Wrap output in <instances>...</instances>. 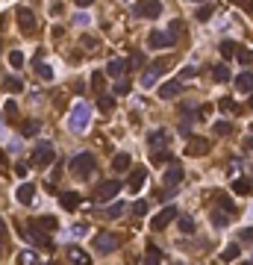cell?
I'll return each instance as SVG.
<instances>
[{
    "mask_svg": "<svg viewBox=\"0 0 253 265\" xmlns=\"http://www.w3.org/2000/svg\"><path fill=\"white\" fill-rule=\"evenodd\" d=\"M121 192V183L118 180H106V183H100L95 189V204H106V201H112L115 194Z\"/></svg>",
    "mask_w": 253,
    "mask_h": 265,
    "instance_id": "6",
    "label": "cell"
},
{
    "mask_svg": "<svg viewBox=\"0 0 253 265\" xmlns=\"http://www.w3.org/2000/svg\"><path fill=\"white\" fill-rule=\"evenodd\" d=\"M244 147H247V150H253V136H250V139H244Z\"/></svg>",
    "mask_w": 253,
    "mask_h": 265,
    "instance_id": "58",
    "label": "cell"
},
{
    "mask_svg": "<svg viewBox=\"0 0 253 265\" xmlns=\"http://www.w3.org/2000/svg\"><path fill=\"white\" fill-rule=\"evenodd\" d=\"M3 112H6V118H9V121H15V118H18V106H15L12 100H6V106H3Z\"/></svg>",
    "mask_w": 253,
    "mask_h": 265,
    "instance_id": "39",
    "label": "cell"
},
{
    "mask_svg": "<svg viewBox=\"0 0 253 265\" xmlns=\"http://www.w3.org/2000/svg\"><path fill=\"white\" fill-rule=\"evenodd\" d=\"M145 180H147V168H135L133 174H130V180H127L130 192H139V189L145 186Z\"/></svg>",
    "mask_w": 253,
    "mask_h": 265,
    "instance_id": "14",
    "label": "cell"
},
{
    "mask_svg": "<svg viewBox=\"0 0 253 265\" xmlns=\"http://www.w3.org/2000/svg\"><path fill=\"white\" fill-rule=\"evenodd\" d=\"M153 162H156V165H165V162H171V153H165V150H159V147H156V153H153Z\"/></svg>",
    "mask_w": 253,
    "mask_h": 265,
    "instance_id": "40",
    "label": "cell"
},
{
    "mask_svg": "<svg viewBox=\"0 0 253 265\" xmlns=\"http://www.w3.org/2000/svg\"><path fill=\"white\" fill-rule=\"evenodd\" d=\"M133 212H135V215H147V201H135Z\"/></svg>",
    "mask_w": 253,
    "mask_h": 265,
    "instance_id": "46",
    "label": "cell"
},
{
    "mask_svg": "<svg viewBox=\"0 0 253 265\" xmlns=\"http://www.w3.org/2000/svg\"><path fill=\"white\" fill-rule=\"evenodd\" d=\"M180 33H182V21H171V30H168V41H171V45H177Z\"/></svg>",
    "mask_w": 253,
    "mask_h": 265,
    "instance_id": "29",
    "label": "cell"
},
{
    "mask_svg": "<svg viewBox=\"0 0 253 265\" xmlns=\"http://www.w3.org/2000/svg\"><path fill=\"white\" fill-rule=\"evenodd\" d=\"M62 206H65V209H77V206H80V194L77 192H62Z\"/></svg>",
    "mask_w": 253,
    "mask_h": 265,
    "instance_id": "21",
    "label": "cell"
},
{
    "mask_svg": "<svg viewBox=\"0 0 253 265\" xmlns=\"http://www.w3.org/2000/svg\"><path fill=\"white\" fill-rule=\"evenodd\" d=\"M9 150H12V153H18V150H21V139H12V142H9Z\"/></svg>",
    "mask_w": 253,
    "mask_h": 265,
    "instance_id": "55",
    "label": "cell"
},
{
    "mask_svg": "<svg viewBox=\"0 0 253 265\" xmlns=\"http://www.w3.org/2000/svg\"><path fill=\"white\" fill-rule=\"evenodd\" d=\"M95 168H97L95 153H77V157L71 159V171H74V177H77V180H88Z\"/></svg>",
    "mask_w": 253,
    "mask_h": 265,
    "instance_id": "2",
    "label": "cell"
},
{
    "mask_svg": "<svg viewBox=\"0 0 253 265\" xmlns=\"http://www.w3.org/2000/svg\"><path fill=\"white\" fill-rule=\"evenodd\" d=\"M41 130V121H30V124H21V136H36Z\"/></svg>",
    "mask_w": 253,
    "mask_h": 265,
    "instance_id": "31",
    "label": "cell"
},
{
    "mask_svg": "<svg viewBox=\"0 0 253 265\" xmlns=\"http://www.w3.org/2000/svg\"><path fill=\"white\" fill-rule=\"evenodd\" d=\"M15 18H18L21 33H36V15L30 12L27 6H18V9H15Z\"/></svg>",
    "mask_w": 253,
    "mask_h": 265,
    "instance_id": "8",
    "label": "cell"
},
{
    "mask_svg": "<svg viewBox=\"0 0 253 265\" xmlns=\"http://www.w3.org/2000/svg\"><path fill=\"white\" fill-rule=\"evenodd\" d=\"M68 253H71V259H77L80 265H88V253H85V251H80V248H71Z\"/></svg>",
    "mask_w": 253,
    "mask_h": 265,
    "instance_id": "35",
    "label": "cell"
},
{
    "mask_svg": "<svg viewBox=\"0 0 253 265\" xmlns=\"http://www.w3.org/2000/svg\"><path fill=\"white\" fill-rule=\"evenodd\" d=\"M135 15H145V18H159V15H162V3H159V0H147L145 6H135Z\"/></svg>",
    "mask_w": 253,
    "mask_h": 265,
    "instance_id": "12",
    "label": "cell"
},
{
    "mask_svg": "<svg viewBox=\"0 0 253 265\" xmlns=\"http://www.w3.org/2000/svg\"><path fill=\"white\" fill-rule=\"evenodd\" d=\"M236 59H239L241 65H253V50H247V48H236Z\"/></svg>",
    "mask_w": 253,
    "mask_h": 265,
    "instance_id": "27",
    "label": "cell"
},
{
    "mask_svg": "<svg viewBox=\"0 0 253 265\" xmlns=\"http://www.w3.org/2000/svg\"><path fill=\"white\" fill-rule=\"evenodd\" d=\"M150 48H171L168 33H159V30H153V33H150Z\"/></svg>",
    "mask_w": 253,
    "mask_h": 265,
    "instance_id": "20",
    "label": "cell"
},
{
    "mask_svg": "<svg viewBox=\"0 0 253 265\" xmlns=\"http://www.w3.org/2000/svg\"><path fill=\"white\" fill-rule=\"evenodd\" d=\"M91 85H95V89H100V85H103V74H95V77H91Z\"/></svg>",
    "mask_w": 253,
    "mask_h": 265,
    "instance_id": "54",
    "label": "cell"
},
{
    "mask_svg": "<svg viewBox=\"0 0 253 265\" xmlns=\"http://www.w3.org/2000/svg\"><path fill=\"white\" fill-rule=\"evenodd\" d=\"M36 224H38L41 230L53 233V230H56V218H53V215H41V218H36Z\"/></svg>",
    "mask_w": 253,
    "mask_h": 265,
    "instance_id": "26",
    "label": "cell"
},
{
    "mask_svg": "<svg viewBox=\"0 0 253 265\" xmlns=\"http://www.w3.org/2000/svg\"><path fill=\"white\" fill-rule=\"evenodd\" d=\"M236 48H239V45H233V41H221V56H224V59H229V56H236Z\"/></svg>",
    "mask_w": 253,
    "mask_h": 265,
    "instance_id": "33",
    "label": "cell"
},
{
    "mask_svg": "<svg viewBox=\"0 0 253 265\" xmlns=\"http://www.w3.org/2000/svg\"><path fill=\"white\" fill-rule=\"evenodd\" d=\"M15 197H18V204L30 206V204H33V197H36V186H33V183H21V186H18V192H15Z\"/></svg>",
    "mask_w": 253,
    "mask_h": 265,
    "instance_id": "11",
    "label": "cell"
},
{
    "mask_svg": "<svg viewBox=\"0 0 253 265\" xmlns=\"http://www.w3.org/2000/svg\"><path fill=\"white\" fill-rule=\"evenodd\" d=\"M250 109H253V97H250Z\"/></svg>",
    "mask_w": 253,
    "mask_h": 265,
    "instance_id": "60",
    "label": "cell"
},
{
    "mask_svg": "<svg viewBox=\"0 0 253 265\" xmlns=\"http://www.w3.org/2000/svg\"><path fill=\"white\" fill-rule=\"evenodd\" d=\"M218 206H224V209L233 212V201H229V197H218Z\"/></svg>",
    "mask_w": 253,
    "mask_h": 265,
    "instance_id": "52",
    "label": "cell"
},
{
    "mask_svg": "<svg viewBox=\"0 0 253 265\" xmlns=\"http://www.w3.org/2000/svg\"><path fill=\"white\" fill-rule=\"evenodd\" d=\"M127 168H130V153H118V157L112 159V171L121 174V171H127Z\"/></svg>",
    "mask_w": 253,
    "mask_h": 265,
    "instance_id": "24",
    "label": "cell"
},
{
    "mask_svg": "<svg viewBox=\"0 0 253 265\" xmlns=\"http://www.w3.org/2000/svg\"><path fill=\"white\" fill-rule=\"evenodd\" d=\"M62 9H65L62 3H53V6H50V12H53V15H62Z\"/></svg>",
    "mask_w": 253,
    "mask_h": 265,
    "instance_id": "56",
    "label": "cell"
},
{
    "mask_svg": "<svg viewBox=\"0 0 253 265\" xmlns=\"http://www.w3.org/2000/svg\"><path fill=\"white\" fill-rule=\"evenodd\" d=\"M180 132H186V136H189V132H192V124H189V121H182V124H180Z\"/></svg>",
    "mask_w": 253,
    "mask_h": 265,
    "instance_id": "57",
    "label": "cell"
},
{
    "mask_svg": "<svg viewBox=\"0 0 253 265\" xmlns=\"http://www.w3.org/2000/svg\"><path fill=\"white\" fill-rule=\"evenodd\" d=\"M189 3H197V0H189Z\"/></svg>",
    "mask_w": 253,
    "mask_h": 265,
    "instance_id": "61",
    "label": "cell"
},
{
    "mask_svg": "<svg viewBox=\"0 0 253 265\" xmlns=\"http://www.w3.org/2000/svg\"><path fill=\"white\" fill-rule=\"evenodd\" d=\"M74 3H80V6H91L95 0H74Z\"/></svg>",
    "mask_w": 253,
    "mask_h": 265,
    "instance_id": "59",
    "label": "cell"
},
{
    "mask_svg": "<svg viewBox=\"0 0 253 265\" xmlns=\"http://www.w3.org/2000/svg\"><path fill=\"white\" fill-rule=\"evenodd\" d=\"M229 215H233L229 209H224V206H218V209H212V215H209V221H212L215 227H227V224H229Z\"/></svg>",
    "mask_w": 253,
    "mask_h": 265,
    "instance_id": "16",
    "label": "cell"
},
{
    "mask_svg": "<svg viewBox=\"0 0 253 265\" xmlns=\"http://www.w3.org/2000/svg\"><path fill=\"white\" fill-rule=\"evenodd\" d=\"M130 65H135V68L145 65V56H142V53H133V62H130Z\"/></svg>",
    "mask_w": 253,
    "mask_h": 265,
    "instance_id": "53",
    "label": "cell"
},
{
    "mask_svg": "<svg viewBox=\"0 0 253 265\" xmlns=\"http://www.w3.org/2000/svg\"><path fill=\"white\" fill-rule=\"evenodd\" d=\"M6 239H9V230H6V224H3V218H0V245H3Z\"/></svg>",
    "mask_w": 253,
    "mask_h": 265,
    "instance_id": "51",
    "label": "cell"
},
{
    "mask_svg": "<svg viewBox=\"0 0 253 265\" xmlns=\"http://www.w3.org/2000/svg\"><path fill=\"white\" fill-rule=\"evenodd\" d=\"M88 124H91V109H88V103H77V106L71 109V115H68V130L85 132Z\"/></svg>",
    "mask_w": 253,
    "mask_h": 265,
    "instance_id": "1",
    "label": "cell"
},
{
    "mask_svg": "<svg viewBox=\"0 0 253 265\" xmlns=\"http://www.w3.org/2000/svg\"><path fill=\"white\" fill-rule=\"evenodd\" d=\"M180 230L182 233H194V221L192 218H180Z\"/></svg>",
    "mask_w": 253,
    "mask_h": 265,
    "instance_id": "47",
    "label": "cell"
},
{
    "mask_svg": "<svg viewBox=\"0 0 253 265\" xmlns=\"http://www.w3.org/2000/svg\"><path fill=\"white\" fill-rule=\"evenodd\" d=\"M239 239H241V241H253V227H244V230L239 233Z\"/></svg>",
    "mask_w": 253,
    "mask_h": 265,
    "instance_id": "49",
    "label": "cell"
},
{
    "mask_svg": "<svg viewBox=\"0 0 253 265\" xmlns=\"http://www.w3.org/2000/svg\"><path fill=\"white\" fill-rule=\"evenodd\" d=\"M177 215H180V212H177V206H165V209H162L159 215H153L150 227H153V230H165V227H168V224H171V221H174Z\"/></svg>",
    "mask_w": 253,
    "mask_h": 265,
    "instance_id": "9",
    "label": "cell"
},
{
    "mask_svg": "<svg viewBox=\"0 0 253 265\" xmlns=\"http://www.w3.org/2000/svg\"><path fill=\"white\" fill-rule=\"evenodd\" d=\"M229 132H233L229 121H215V136H229Z\"/></svg>",
    "mask_w": 253,
    "mask_h": 265,
    "instance_id": "34",
    "label": "cell"
},
{
    "mask_svg": "<svg viewBox=\"0 0 253 265\" xmlns=\"http://www.w3.org/2000/svg\"><path fill=\"white\" fill-rule=\"evenodd\" d=\"M127 68H130V65H127L124 59H112L106 65V74H109V77H124V74H127Z\"/></svg>",
    "mask_w": 253,
    "mask_h": 265,
    "instance_id": "17",
    "label": "cell"
},
{
    "mask_svg": "<svg viewBox=\"0 0 253 265\" xmlns=\"http://www.w3.org/2000/svg\"><path fill=\"white\" fill-rule=\"evenodd\" d=\"M130 92V83L124 80V77H118V83H115V95H127Z\"/></svg>",
    "mask_w": 253,
    "mask_h": 265,
    "instance_id": "42",
    "label": "cell"
},
{
    "mask_svg": "<svg viewBox=\"0 0 253 265\" xmlns=\"http://www.w3.org/2000/svg\"><path fill=\"white\" fill-rule=\"evenodd\" d=\"M147 145L153 147H168V130H153L150 136H147Z\"/></svg>",
    "mask_w": 253,
    "mask_h": 265,
    "instance_id": "15",
    "label": "cell"
},
{
    "mask_svg": "<svg viewBox=\"0 0 253 265\" xmlns=\"http://www.w3.org/2000/svg\"><path fill=\"white\" fill-rule=\"evenodd\" d=\"M165 71H168V59H156L145 74H142V89H150V85L156 83V80H159V77H162Z\"/></svg>",
    "mask_w": 253,
    "mask_h": 265,
    "instance_id": "5",
    "label": "cell"
},
{
    "mask_svg": "<svg viewBox=\"0 0 253 265\" xmlns=\"http://www.w3.org/2000/svg\"><path fill=\"white\" fill-rule=\"evenodd\" d=\"M236 89L239 92H253V74H239L236 77Z\"/></svg>",
    "mask_w": 253,
    "mask_h": 265,
    "instance_id": "22",
    "label": "cell"
},
{
    "mask_svg": "<svg viewBox=\"0 0 253 265\" xmlns=\"http://www.w3.org/2000/svg\"><path fill=\"white\" fill-rule=\"evenodd\" d=\"M212 12H215V3H206V6H200V9H197V21H209V18H212Z\"/></svg>",
    "mask_w": 253,
    "mask_h": 265,
    "instance_id": "32",
    "label": "cell"
},
{
    "mask_svg": "<svg viewBox=\"0 0 253 265\" xmlns=\"http://www.w3.org/2000/svg\"><path fill=\"white\" fill-rule=\"evenodd\" d=\"M30 165H33V159H30V162H18V165H15V174H18V177H27Z\"/></svg>",
    "mask_w": 253,
    "mask_h": 265,
    "instance_id": "45",
    "label": "cell"
},
{
    "mask_svg": "<svg viewBox=\"0 0 253 265\" xmlns=\"http://www.w3.org/2000/svg\"><path fill=\"white\" fill-rule=\"evenodd\" d=\"M36 74H38V77H41V80H53V68L41 62V53H38V56H36Z\"/></svg>",
    "mask_w": 253,
    "mask_h": 265,
    "instance_id": "23",
    "label": "cell"
},
{
    "mask_svg": "<svg viewBox=\"0 0 253 265\" xmlns=\"http://www.w3.org/2000/svg\"><path fill=\"white\" fill-rule=\"evenodd\" d=\"M159 259H162L159 248H156V245H150V248H147V262H159Z\"/></svg>",
    "mask_w": 253,
    "mask_h": 265,
    "instance_id": "41",
    "label": "cell"
},
{
    "mask_svg": "<svg viewBox=\"0 0 253 265\" xmlns=\"http://www.w3.org/2000/svg\"><path fill=\"white\" fill-rule=\"evenodd\" d=\"M218 106L224 109V112H236V109H239V106H236V100H229V97H221V103H218Z\"/></svg>",
    "mask_w": 253,
    "mask_h": 265,
    "instance_id": "43",
    "label": "cell"
},
{
    "mask_svg": "<svg viewBox=\"0 0 253 265\" xmlns=\"http://www.w3.org/2000/svg\"><path fill=\"white\" fill-rule=\"evenodd\" d=\"M9 65H12V68H21V65H24V53H21V50H12V53H9Z\"/></svg>",
    "mask_w": 253,
    "mask_h": 265,
    "instance_id": "36",
    "label": "cell"
},
{
    "mask_svg": "<svg viewBox=\"0 0 253 265\" xmlns=\"http://www.w3.org/2000/svg\"><path fill=\"white\" fill-rule=\"evenodd\" d=\"M124 209H127L124 204H112V206L106 209V218H121V212H124Z\"/></svg>",
    "mask_w": 253,
    "mask_h": 265,
    "instance_id": "38",
    "label": "cell"
},
{
    "mask_svg": "<svg viewBox=\"0 0 253 265\" xmlns=\"http://www.w3.org/2000/svg\"><path fill=\"white\" fill-rule=\"evenodd\" d=\"M53 159H56V150H53V145H50V142H38L36 150H33V165H38V168H48Z\"/></svg>",
    "mask_w": 253,
    "mask_h": 265,
    "instance_id": "4",
    "label": "cell"
},
{
    "mask_svg": "<svg viewBox=\"0 0 253 265\" xmlns=\"http://www.w3.org/2000/svg\"><path fill=\"white\" fill-rule=\"evenodd\" d=\"M85 233H88L85 224H74V227H71V236H85Z\"/></svg>",
    "mask_w": 253,
    "mask_h": 265,
    "instance_id": "48",
    "label": "cell"
},
{
    "mask_svg": "<svg viewBox=\"0 0 253 265\" xmlns=\"http://www.w3.org/2000/svg\"><path fill=\"white\" fill-rule=\"evenodd\" d=\"M186 153H189V157H206V153H209V142L200 139V136H192L189 145H186Z\"/></svg>",
    "mask_w": 253,
    "mask_h": 265,
    "instance_id": "10",
    "label": "cell"
},
{
    "mask_svg": "<svg viewBox=\"0 0 253 265\" xmlns=\"http://www.w3.org/2000/svg\"><path fill=\"white\" fill-rule=\"evenodd\" d=\"M24 236L33 241V245H38V248H48V251H53V241H50L48 230H41L36 221H30V224L24 227Z\"/></svg>",
    "mask_w": 253,
    "mask_h": 265,
    "instance_id": "3",
    "label": "cell"
},
{
    "mask_svg": "<svg viewBox=\"0 0 253 265\" xmlns=\"http://www.w3.org/2000/svg\"><path fill=\"white\" fill-rule=\"evenodd\" d=\"M97 106L103 109V112H112V109H115V97H112V95H100V97H97Z\"/></svg>",
    "mask_w": 253,
    "mask_h": 265,
    "instance_id": "28",
    "label": "cell"
},
{
    "mask_svg": "<svg viewBox=\"0 0 253 265\" xmlns=\"http://www.w3.org/2000/svg\"><path fill=\"white\" fill-rule=\"evenodd\" d=\"M3 89H6V92H21L24 83H21L18 77H6V80H3Z\"/></svg>",
    "mask_w": 253,
    "mask_h": 265,
    "instance_id": "30",
    "label": "cell"
},
{
    "mask_svg": "<svg viewBox=\"0 0 253 265\" xmlns=\"http://www.w3.org/2000/svg\"><path fill=\"white\" fill-rule=\"evenodd\" d=\"M236 256H239V245H229L227 251L221 253V259H224V262H229V259H236Z\"/></svg>",
    "mask_w": 253,
    "mask_h": 265,
    "instance_id": "37",
    "label": "cell"
},
{
    "mask_svg": "<svg viewBox=\"0 0 253 265\" xmlns=\"http://www.w3.org/2000/svg\"><path fill=\"white\" fill-rule=\"evenodd\" d=\"M233 192L244 197V194H250V192H253V183L247 180V177H236V180H233Z\"/></svg>",
    "mask_w": 253,
    "mask_h": 265,
    "instance_id": "19",
    "label": "cell"
},
{
    "mask_svg": "<svg viewBox=\"0 0 253 265\" xmlns=\"http://www.w3.org/2000/svg\"><path fill=\"white\" fill-rule=\"evenodd\" d=\"M180 92H182V80H171V83H165L162 89H159V97L168 100V97H177Z\"/></svg>",
    "mask_w": 253,
    "mask_h": 265,
    "instance_id": "13",
    "label": "cell"
},
{
    "mask_svg": "<svg viewBox=\"0 0 253 265\" xmlns=\"http://www.w3.org/2000/svg\"><path fill=\"white\" fill-rule=\"evenodd\" d=\"M38 256H36V251H24L21 253V262H36Z\"/></svg>",
    "mask_w": 253,
    "mask_h": 265,
    "instance_id": "50",
    "label": "cell"
},
{
    "mask_svg": "<svg viewBox=\"0 0 253 265\" xmlns=\"http://www.w3.org/2000/svg\"><path fill=\"white\" fill-rule=\"evenodd\" d=\"M194 74H197V71H194V65H186L182 74H180V80H182V83H189V80H194Z\"/></svg>",
    "mask_w": 253,
    "mask_h": 265,
    "instance_id": "44",
    "label": "cell"
},
{
    "mask_svg": "<svg viewBox=\"0 0 253 265\" xmlns=\"http://www.w3.org/2000/svg\"><path fill=\"white\" fill-rule=\"evenodd\" d=\"M212 77H215L218 83H229V68L221 62V65H215V68H212Z\"/></svg>",
    "mask_w": 253,
    "mask_h": 265,
    "instance_id": "25",
    "label": "cell"
},
{
    "mask_svg": "<svg viewBox=\"0 0 253 265\" xmlns=\"http://www.w3.org/2000/svg\"><path fill=\"white\" fill-rule=\"evenodd\" d=\"M180 180H182V168L177 162H171V168L165 171V186H177Z\"/></svg>",
    "mask_w": 253,
    "mask_h": 265,
    "instance_id": "18",
    "label": "cell"
},
{
    "mask_svg": "<svg viewBox=\"0 0 253 265\" xmlns=\"http://www.w3.org/2000/svg\"><path fill=\"white\" fill-rule=\"evenodd\" d=\"M118 245H121V239L115 236V233H100V236L95 239V251L106 256V253H112L115 248H118Z\"/></svg>",
    "mask_w": 253,
    "mask_h": 265,
    "instance_id": "7",
    "label": "cell"
}]
</instances>
